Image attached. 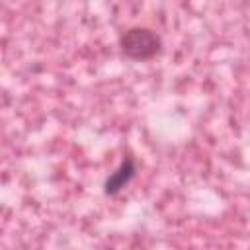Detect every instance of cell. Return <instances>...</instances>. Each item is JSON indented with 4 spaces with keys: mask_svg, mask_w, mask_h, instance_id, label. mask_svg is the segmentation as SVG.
I'll list each match as a JSON object with an SVG mask.
<instances>
[{
    "mask_svg": "<svg viewBox=\"0 0 250 250\" xmlns=\"http://www.w3.org/2000/svg\"><path fill=\"white\" fill-rule=\"evenodd\" d=\"M119 49L131 61H150L162 49V39L148 27H129L119 35Z\"/></svg>",
    "mask_w": 250,
    "mask_h": 250,
    "instance_id": "6da1fadb",
    "label": "cell"
},
{
    "mask_svg": "<svg viewBox=\"0 0 250 250\" xmlns=\"http://www.w3.org/2000/svg\"><path fill=\"white\" fill-rule=\"evenodd\" d=\"M135 174H137V164H135L133 156H125L121 160V164L105 178V182H104V193L109 195V197L117 195L119 191H123L131 184V180L135 178Z\"/></svg>",
    "mask_w": 250,
    "mask_h": 250,
    "instance_id": "7a4b0ae2",
    "label": "cell"
}]
</instances>
